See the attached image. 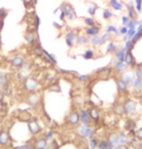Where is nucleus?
Segmentation results:
<instances>
[{
	"label": "nucleus",
	"instance_id": "nucleus-1",
	"mask_svg": "<svg viewBox=\"0 0 142 149\" xmlns=\"http://www.w3.org/2000/svg\"><path fill=\"white\" fill-rule=\"evenodd\" d=\"M23 87L27 92L33 93L39 87V82L34 77H28L23 80Z\"/></svg>",
	"mask_w": 142,
	"mask_h": 149
},
{
	"label": "nucleus",
	"instance_id": "nucleus-2",
	"mask_svg": "<svg viewBox=\"0 0 142 149\" xmlns=\"http://www.w3.org/2000/svg\"><path fill=\"white\" fill-rule=\"evenodd\" d=\"M24 40L29 47L33 48L39 41L38 39V32L35 30H28L27 32L24 34Z\"/></svg>",
	"mask_w": 142,
	"mask_h": 149
},
{
	"label": "nucleus",
	"instance_id": "nucleus-3",
	"mask_svg": "<svg viewBox=\"0 0 142 149\" xmlns=\"http://www.w3.org/2000/svg\"><path fill=\"white\" fill-rule=\"evenodd\" d=\"M25 57L21 54H16L14 57L11 58V61H10V65H11V68L13 69H20L22 67V65L25 62Z\"/></svg>",
	"mask_w": 142,
	"mask_h": 149
},
{
	"label": "nucleus",
	"instance_id": "nucleus-4",
	"mask_svg": "<svg viewBox=\"0 0 142 149\" xmlns=\"http://www.w3.org/2000/svg\"><path fill=\"white\" fill-rule=\"evenodd\" d=\"M112 71H113V68L111 67H102L100 68V69L94 71V73L99 75V77L106 79H108L110 75H111Z\"/></svg>",
	"mask_w": 142,
	"mask_h": 149
},
{
	"label": "nucleus",
	"instance_id": "nucleus-5",
	"mask_svg": "<svg viewBox=\"0 0 142 149\" xmlns=\"http://www.w3.org/2000/svg\"><path fill=\"white\" fill-rule=\"evenodd\" d=\"M136 102L133 101V100H128L124 105V112L128 115H131L133 114L136 111Z\"/></svg>",
	"mask_w": 142,
	"mask_h": 149
},
{
	"label": "nucleus",
	"instance_id": "nucleus-6",
	"mask_svg": "<svg viewBox=\"0 0 142 149\" xmlns=\"http://www.w3.org/2000/svg\"><path fill=\"white\" fill-rule=\"evenodd\" d=\"M101 33V25H94L92 27H86L84 29V34L88 37H95V36H99V34Z\"/></svg>",
	"mask_w": 142,
	"mask_h": 149
},
{
	"label": "nucleus",
	"instance_id": "nucleus-7",
	"mask_svg": "<svg viewBox=\"0 0 142 149\" xmlns=\"http://www.w3.org/2000/svg\"><path fill=\"white\" fill-rule=\"evenodd\" d=\"M112 68H113L114 72L117 73V74H123V73H125L128 70L129 66H127L124 62H121V61H115Z\"/></svg>",
	"mask_w": 142,
	"mask_h": 149
},
{
	"label": "nucleus",
	"instance_id": "nucleus-8",
	"mask_svg": "<svg viewBox=\"0 0 142 149\" xmlns=\"http://www.w3.org/2000/svg\"><path fill=\"white\" fill-rule=\"evenodd\" d=\"M124 63H125V64H126L127 66H129V67L131 66V67L134 68V69L138 67L137 63L135 62V59H134V57H133V53H131V52H127V53H126V57H125Z\"/></svg>",
	"mask_w": 142,
	"mask_h": 149
},
{
	"label": "nucleus",
	"instance_id": "nucleus-9",
	"mask_svg": "<svg viewBox=\"0 0 142 149\" xmlns=\"http://www.w3.org/2000/svg\"><path fill=\"white\" fill-rule=\"evenodd\" d=\"M90 41H91V39L84 34V35H77L75 40V43L77 46H86L89 45Z\"/></svg>",
	"mask_w": 142,
	"mask_h": 149
},
{
	"label": "nucleus",
	"instance_id": "nucleus-10",
	"mask_svg": "<svg viewBox=\"0 0 142 149\" xmlns=\"http://www.w3.org/2000/svg\"><path fill=\"white\" fill-rule=\"evenodd\" d=\"M126 53H127V51L125 50L124 47L119 48V50H117L114 53L115 61H121V62H124L125 57H126Z\"/></svg>",
	"mask_w": 142,
	"mask_h": 149
},
{
	"label": "nucleus",
	"instance_id": "nucleus-11",
	"mask_svg": "<svg viewBox=\"0 0 142 149\" xmlns=\"http://www.w3.org/2000/svg\"><path fill=\"white\" fill-rule=\"evenodd\" d=\"M134 77L133 75L131 74V73H126V74L122 75L121 79L125 80V82L128 85L129 88H131V87H133V80H134Z\"/></svg>",
	"mask_w": 142,
	"mask_h": 149
},
{
	"label": "nucleus",
	"instance_id": "nucleus-12",
	"mask_svg": "<svg viewBox=\"0 0 142 149\" xmlns=\"http://www.w3.org/2000/svg\"><path fill=\"white\" fill-rule=\"evenodd\" d=\"M116 84H117V88H118V91L120 93H126L127 91H128V85L125 82V80H123L120 77L116 80Z\"/></svg>",
	"mask_w": 142,
	"mask_h": 149
},
{
	"label": "nucleus",
	"instance_id": "nucleus-13",
	"mask_svg": "<svg viewBox=\"0 0 142 149\" xmlns=\"http://www.w3.org/2000/svg\"><path fill=\"white\" fill-rule=\"evenodd\" d=\"M109 6L115 11H122L124 9V4L118 0H109L108 1Z\"/></svg>",
	"mask_w": 142,
	"mask_h": 149
},
{
	"label": "nucleus",
	"instance_id": "nucleus-14",
	"mask_svg": "<svg viewBox=\"0 0 142 149\" xmlns=\"http://www.w3.org/2000/svg\"><path fill=\"white\" fill-rule=\"evenodd\" d=\"M10 84V75L6 73L0 72V87H4Z\"/></svg>",
	"mask_w": 142,
	"mask_h": 149
},
{
	"label": "nucleus",
	"instance_id": "nucleus-15",
	"mask_svg": "<svg viewBox=\"0 0 142 149\" xmlns=\"http://www.w3.org/2000/svg\"><path fill=\"white\" fill-rule=\"evenodd\" d=\"M33 54L37 56V57H43V55H44V48H42V46L39 41L33 47Z\"/></svg>",
	"mask_w": 142,
	"mask_h": 149
},
{
	"label": "nucleus",
	"instance_id": "nucleus-16",
	"mask_svg": "<svg viewBox=\"0 0 142 149\" xmlns=\"http://www.w3.org/2000/svg\"><path fill=\"white\" fill-rule=\"evenodd\" d=\"M79 119H80V114L78 113L77 111H73L72 113L70 114L69 116V122L72 125H75V124H77L78 122H79Z\"/></svg>",
	"mask_w": 142,
	"mask_h": 149
},
{
	"label": "nucleus",
	"instance_id": "nucleus-17",
	"mask_svg": "<svg viewBox=\"0 0 142 149\" xmlns=\"http://www.w3.org/2000/svg\"><path fill=\"white\" fill-rule=\"evenodd\" d=\"M80 118H81L82 123L84 124L85 126L89 125V123H90V116H89L88 111H86L85 109H82V111H80Z\"/></svg>",
	"mask_w": 142,
	"mask_h": 149
},
{
	"label": "nucleus",
	"instance_id": "nucleus-18",
	"mask_svg": "<svg viewBox=\"0 0 142 149\" xmlns=\"http://www.w3.org/2000/svg\"><path fill=\"white\" fill-rule=\"evenodd\" d=\"M27 102H28V104L30 105V106L35 107V106H37V105L39 104V102H40V98H39L38 95H36V94H31L30 96L28 97Z\"/></svg>",
	"mask_w": 142,
	"mask_h": 149
},
{
	"label": "nucleus",
	"instance_id": "nucleus-19",
	"mask_svg": "<svg viewBox=\"0 0 142 149\" xmlns=\"http://www.w3.org/2000/svg\"><path fill=\"white\" fill-rule=\"evenodd\" d=\"M79 133H80V135L83 136L90 138V136H92L93 133H94V131L91 130V129H89V128H87V127H80V128H79Z\"/></svg>",
	"mask_w": 142,
	"mask_h": 149
},
{
	"label": "nucleus",
	"instance_id": "nucleus-20",
	"mask_svg": "<svg viewBox=\"0 0 142 149\" xmlns=\"http://www.w3.org/2000/svg\"><path fill=\"white\" fill-rule=\"evenodd\" d=\"M82 57H83V59L84 60H91L95 57V51L93 50H91V48L86 50H85V52L83 53Z\"/></svg>",
	"mask_w": 142,
	"mask_h": 149
},
{
	"label": "nucleus",
	"instance_id": "nucleus-21",
	"mask_svg": "<svg viewBox=\"0 0 142 149\" xmlns=\"http://www.w3.org/2000/svg\"><path fill=\"white\" fill-rule=\"evenodd\" d=\"M106 32L107 33H113L115 34V36H119V35H121V33H120V31H119V29L116 27V26H114V25H107L106 27Z\"/></svg>",
	"mask_w": 142,
	"mask_h": 149
},
{
	"label": "nucleus",
	"instance_id": "nucleus-22",
	"mask_svg": "<svg viewBox=\"0 0 142 149\" xmlns=\"http://www.w3.org/2000/svg\"><path fill=\"white\" fill-rule=\"evenodd\" d=\"M89 116H90V118L92 119V120H94V121H98V119H99V111H98V109H95V107H93V109H91L89 111Z\"/></svg>",
	"mask_w": 142,
	"mask_h": 149
},
{
	"label": "nucleus",
	"instance_id": "nucleus-23",
	"mask_svg": "<svg viewBox=\"0 0 142 149\" xmlns=\"http://www.w3.org/2000/svg\"><path fill=\"white\" fill-rule=\"evenodd\" d=\"M118 50V47L114 42H109L106 47V53H115V51Z\"/></svg>",
	"mask_w": 142,
	"mask_h": 149
},
{
	"label": "nucleus",
	"instance_id": "nucleus-24",
	"mask_svg": "<svg viewBox=\"0 0 142 149\" xmlns=\"http://www.w3.org/2000/svg\"><path fill=\"white\" fill-rule=\"evenodd\" d=\"M90 44L95 48H98L102 45V41H101V37L100 36H95V37L91 38V41H90Z\"/></svg>",
	"mask_w": 142,
	"mask_h": 149
},
{
	"label": "nucleus",
	"instance_id": "nucleus-25",
	"mask_svg": "<svg viewBox=\"0 0 142 149\" xmlns=\"http://www.w3.org/2000/svg\"><path fill=\"white\" fill-rule=\"evenodd\" d=\"M128 17L131 19V21H135V19H137L138 13L136 12L135 8L129 9V10H128Z\"/></svg>",
	"mask_w": 142,
	"mask_h": 149
},
{
	"label": "nucleus",
	"instance_id": "nucleus-26",
	"mask_svg": "<svg viewBox=\"0 0 142 149\" xmlns=\"http://www.w3.org/2000/svg\"><path fill=\"white\" fill-rule=\"evenodd\" d=\"M29 128H30V131L32 132L33 134H37L39 131H40V126L38 125L36 121H32L29 123Z\"/></svg>",
	"mask_w": 142,
	"mask_h": 149
},
{
	"label": "nucleus",
	"instance_id": "nucleus-27",
	"mask_svg": "<svg viewBox=\"0 0 142 149\" xmlns=\"http://www.w3.org/2000/svg\"><path fill=\"white\" fill-rule=\"evenodd\" d=\"M83 21H84V24L87 26V27H92V26L96 25V21H95L93 18H84L83 19Z\"/></svg>",
	"mask_w": 142,
	"mask_h": 149
},
{
	"label": "nucleus",
	"instance_id": "nucleus-28",
	"mask_svg": "<svg viewBox=\"0 0 142 149\" xmlns=\"http://www.w3.org/2000/svg\"><path fill=\"white\" fill-rule=\"evenodd\" d=\"M133 88H135L137 91H140V90L142 89V79H137V77H134Z\"/></svg>",
	"mask_w": 142,
	"mask_h": 149
},
{
	"label": "nucleus",
	"instance_id": "nucleus-29",
	"mask_svg": "<svg viewBox=\"0 0 142 149\" xmlns=\"http://www.w3.org/2000/svg\"><path fill=\"white\" fill-rule=\"evenodd\" d=\"M133 47H134V44L131 42V39L127 41V42H125L124 48H125V50H126L127 52H131V51L133 50Z\"/></svg>",
	"mask_w": 142,
	"mask_h": 149
},
{
	"label": "nucleus",
	"instance_id": "nucleus-30",
	"mask_svg": "<svg viewBox=\"0 0 142 149\" xmlns=\"http://www.w3.org/2000/svg\"><path fill=\"white\" fill-rule=\"evenodd\" d=\"M77 32H75V30H69L68 31L67 33H66V35H65V39H70V40H73V41H75V38H77Z\"/></svg>",
	"mask_w": 142,
	"mask_h": 149
},
{
	"label": "nucleus",
	"instance_id": "nucleus-31",
	"mask_svg": "<svg viewBox=\"0 0 142 149\" xmlns=\"http://www.w3.org/2000/svg\"><path fill=\"white\" fill-rule=\"evenodd\" d=\"M97 10H98V6L96 4H91L89 7H88L87 11H88V14L90 15V16H95L97 13Z\"/></svg>",
	"mask_w": 142,
	"mask_h": 149
},
{
	"label": "nucleus",
	"instance_id": "nucleus-32",
	"mask_svg": "<svg viewBox=\"0 0 142 149\" xmlns=\"http://www.w3.org/2000/svg\"><path fill=\"white\" fill-rule=\"evenodd\" d=\"M114 17V14L110 10H104L102 11V19H110Z\"/></svg>",
	"mask_w": 142,
	"mask_h": 149
},
{
	"label": "nucleus",
	"instance_id": "nucleus-33",
	"mask_svg": "<svg viewBox=\"0 0 142 149\" xmlns=\"http://www.w3.org/2000/svg\"><path fill=\"white\" fill-rule=\"evenodd\" d=\"M111 33H107L106 32L104 34H102V36H101V41H102V44H106L107 42H109L111 40Z\"/></svg>",
	"mask_w": 142,
	"mask_h": 149
},
{
	"label": "nucleus",
	"instance_id": "nucleus-34",
	"mask_svg": "<svg viewBox=\"0 0 142 149\" xmlns=\"http://www.w3.org/2000/svg\"><path fill=\"white\" fill-rule=\"evenodd\" d=\"M2 92H3L4 95H6V96H11L12 93H13V89H12V87L9 85H6V86L2 87Z\"/></svg>",
	"mask_w": 142,
	"mask_h": 149
},
{
	"label": "nucleus",
	"instance_id": "nucleus-35",
	"mask_svg": "<svg viewBox=\"0 0 142 149\" xmlns=\"http://www.w3.org/2000/svg\"><path fill=\"white\" fill-rule=\"evenodd\" d=\"M141 37H142V33H141V32H136V33L133 36V37L131 38V42H133V43L134 44V45H135V44L137 43L138 41L141 39Z\"/></svg>",
	"mask_w": 142,
	"mask_h": 149
},
{
	"label": "nucleus",
	"instance_id": "nucleus-36",
	"mask_svg": "<svg viewBox=\"0 0 142 149\" xmlns=\"http://www.w3.org/2000/svg\"><path fill=\"white\" fill-rule=\"evenodd\" d=\"M34 18H35V19H34L33 21L35 23V31H36V32H38L39 26H40V24H41V21H40V18H39V16L36 13H34Z\"/></svg>",
	"mask_w": 142,
	"mask_h": 149
},
{
	"label": "nucleus",
	"instance_id": "nucleus-37",
	"mask_svg": "<svg viewBox=\"0 0 142 149\" xmlns=\"http://www.w3.org/2000/svg\"><path fill=\"white\" fill-rule=\"evenodd\" d=\"M115 113H117L118 115H121V114L125 113L124 112V105H117L114 109Z\"/></svg>",
	"mask_w": 142,
	"mask_h": 149
},
{
	"label": "nucleus",
	"instance_id": "nucleus-38",
	"mask_svg": "<svg viewBox=\"0 0 142 149\" xmlns=\"http://www.w3.org/2000/svg\"><path fill=\"white\" fill-rule=\"evenodd\" d=\"M134 3H135V10L136 12L139 14L142 12V0H134Z\"/></svg>",
	"mask_w": 142,
	"mask_h": 149
},
{
	"label": "nucleus",
	"instance_id": "nucleus-39",
	"mask_svg": "<svg viewBox=\"0 0 142 149\" xmlns=\"http://www.w3.org/2000/svg\"><path fill=\"white\" fill-rule=\"evenodd\" d=\"M89 79H90L89 75H77V79L79 80L80 82H85V81H87Z\"/></svg>",
	"mask_w": 142,
	"mask_h": 149
},
{
	"label": "nucleus",
	"instance_id": "nucleus-40",
	"mask_svg": "<svg viewBox=\"0 0 142 149\" xmlns=\"http://www.w3.org/2000/svg\"><path fill=\"white\" fill-rule=\"evenodd\" d=\"M134 77H137V79H142V69L140 67L134 69Z\"/></svg>",
	"mask_w": 142,
	"mask_h": 149
},
{
	"label": "nucleus",
	"instance_id": "nucleus-41",
	"mask_svg": "<svg viewBox=\"0 0 142 149\" xmlns=\"http://www.w3.org/2000/svg\"><path fill=\"white\" fill-rule=\"evenodd\" d=\"M7 141H8V136L5 133L0 134V142H1L2 144H6Z\"/></svg>",
	"mask_w": 142,
	"mask_h": 149
},
{
	"label": "nucleus",
	"instance_id": "nucleus-42",
	"mask_svg": "<svg viewBox=\"0 0 142 149\" xmlns=\"http://www.w3.org/2000/svg\"><path fill=\"white\" fill-rule=\"evenodd\" d=\"M48 90H50V91H52V92H59L60 91V87L59 85H56V84H52L51 86H50L48 88Z\"/></svg>",
	"mask_w": 142,
	"mask_h": 149
},
{
	"label": "nucleus",
	"instance_id": "nucleus-43",
	"mask_svg": "<svg viewBox=\"0 0 142 149\" xmlns=\"http://www.w3.org/2000/svg\"><path fill=\"white\" fill-rule=\"evenodd\" d=\"M128 30H129V27L127 25H123L119 28V31H120V33H121V35H126V34L128 33Z\"/></svg>",
	"mask_w": 142,
	"mask_h": 149
},
{
	"label": "nucleus",
	"instance_id": "nucleus-44",
	"mask_svg": "<svg viewBox=\"0 0 142 149\" xmlns=\"http://www.w3.org/2000/svg\"><path fill=\"white\" fill-rule=\"evenodd\" d=\"M131 21V19H129L128 16H123V17H122V23H123V25H128V23Z\"/></svg>",
	"mask_w": 142,
	"mask_h": 149
},
{
	"label": "nucleus",
	"instance_id": "nucleus-45",
	"mask_svg": "<svg viewBox=\"0 0 142 149\" xmlns=\"http://www.w3.org/2000/svg\"><path fill=\"white\" fill-rule=\"evenodd\" d=\"M46 146V140H41L37 142V147L39 149H43Z\"/></svg>",
	"mask_w": 142,
	"mask_h": 149
},
{
	"label": "nucleus",
	"instance_id": "nucleus-46",
	"mask_svg": "<svg viewBox=\"0 0 142 149\" xmlns=\"http://www.w3.org/2000/svg\"><path fill=\"white\" fill-rule=\"evenodd\" d=\"M135 33H136V28H129V30H128V33H127V35H128L129 38H131Z\"/></svg>",
	"mask_w": 142,
	"mask_h": 149
},
{
	"label": "nucleus",
	"instance_id": "nucleus-47",
	"mask_svg": "<svg viewBox=\"0 0 142 149\" xmlns=\"http://www.w3.org/2000/svg\"><path fill=\"white\" fill-rule=\"evenodd\" d=\"M22 1H23V4H24V6H25V8H29L32 4L34 5L33 0H22Z\"/></svg>",
	"mask_w": 142,
	"mask_h": 149
},
{
	"label": "nucleus",
	"instance_id": "nucleus-48",
	"mask_svg": "<svg viewBox=\"0 0 142 149\" xmlns=\"http://www.w3.org/2000/svg\"><path fill=\"white\" fill-rule=\"evenodd\" d=\"M7 11L3 8H0V19H4L5 17L7 16Z\"/></svg>",
	"mask_w": 142,
	"mask_h": 149
},
{
	"label": "nucleus",
	"instance_id": "nucleus-49",
	"mask_svg": "<svg viewBox=\"0 0 142 149\" xmlns=\"http://www.w3.org/2000/svg\"><path fill=\"white\" fill-rule=\"evenodd\" d=\"M65 41H66V44H67V46L69 48H73V46H75V41H73V40H70V39H65Z\"/></svg>",
	"mask_w": 142,
	"mask_h": 149
},
{
	"label": "nucleus",
	"instance_id": "nucleus-50",
	"mask_svg": "<svg viewBox=\"0 0 142 149\" xmlns=\"http://www.w3.org/2000/svg\"><path fill=\"white\" fill-rule=\"evenodd\" d=\"M60 17H59V19H60V21H64V19H66V17H67V16H66V12L64 11V10H63V9H61L60 10Z\"/></svg>",
	"mask_w": 142,
	"mask_h": 149
},
{
	"label": "nucleus",
	"instance_id": "nucleus-51",
	"mask_svg": "<svg viewBox=\"0 0 142 149\" xmlns=\"http://www.w3.org/2000/svg\"><path fill=\"white\" fill-rule=\"evenodd\" d=\"M128 26L129 28H136V23L135 21H131L129 23H128Z\"/></svg>",
	"mask_w": 142,
	"mask_h": 149
},
{
	"label": "nucleus",
	"instance_id": "nucleus-52",
	"mask_svg": "<svg viewBox=\"0 0 142 149\" xmlns=\"http://www.w3.org/2000/svg\"><path fill=\"white\" fill-rule=\"evenodd\" d=\"M126 8L127 9H133L134 8V6H133V1H129V2H127L126 3Z\"/></svg>",
	"mask_w": 142,
	"mask_h": 149
},
{
	"label": "nucleus",
	"instance_id": "nucleus-53",
	"mask_svg": "<svg viewBox=\"0 0 142 149\" xmlns=\"http://www.w3.org/2000/svg\"><path fill=\"white\" fill-rule=\"evenodd\" d=\"M67 19H69V21H73V19H75V12H72L71 14H69L67 16Z\"/></svg>",
	"mask_w": 142,
	"mask_h": 149
},
{
	"label": "nucleus",
	"instance_id": "nucleus-54",
	"mask_svg": "<svg viewBox=\"0 0 142 149\" xmlns=\"http://www.w3.org/2000/svg\"><path fill=\"white\" fill-rule=\"evenodd\" d=\"M91 148H95L97 146V140H91Z\"/></svg>",
	"mask_w": 142,
	"mask_h": 149
},
{
	"label": "nucleus",
	"instance_id": "nucleus-55",
	"mask_svg": "<svg viewBox=\"0 0 142 149\" xmlns=\"http://www.w3.org/2000/svg\"><path fill=\"white\" fill-rule=\"evenodd\" d=\"M136 136H137L139 138H142V128L139 129V130L136 132Z\"/></svg>",
	"mask_w": 142,
	"mask_h": 149
},
{
	"label": "nucleus",
	"instance_id": "nucleus-56",
	"mask_svg": "<svg viewBox=\"0 0 142 149\" xmlns=\"http://www.w3.org/2000/svg\"><path fill=\"white\" fill-rule=\"evenodd\" d=\"M123 36H124V37H123V41H124V42H127V41H128V40H129V39H131V38L129 37L128 35H127V34H126V35H123Z\"/></svg>",
	"mask_w": 142,
	"mask_h": 149
},
{
	"label": "nucleus",
	"instance_id": "nucleus-57",
	"mask_svg": "<svg viewBox=\"0 0 142 149\" xmlns=\"http://www.w3.org/2000/svg\"><path fill=\"white\" fill-rule=\"evenodd\" d=\"M3 97H4V94H3V92L0 90V103L2 102V100H3Z\"/></svg>",
	"mask_w": 142,
	"mask_h": 149
},
{
	"label": "nucleus",
	"instance_id": "nucleus-58",
	"mask_svg": "<svg viewBox=\"0 0 142 149\" xmlns=\"http://www.w3.org/2000/svg\"><path fill=\"white\" fill-rule=\"evenodd\" d=\"M46 135H48V136H46V138H50L51 136H52V134H51V132H50V133H48Z\"/></svg>",
	"mask_w": 142,
	"mask_h": 149
},
{
	"label": "nucleus",
	"instance_id": "nucleus-59",
	"mask_svg": "<svg viewBox=\"0 0 142 149\" xmlns=\"http://www.w3.org/2000/svg\"><path fill=\"white\" fill-rule=\"evenodd\" d=\"M117 149H128V148H127L126 146H123V145H122V146H119V147L117 148Z\"/></svg>",
	"mask_w": 142,
	"mask_h": 149
},
{
	"label": "nucleus",
	"instance_id": "nucleus-60",
	"mask_svg": "<svg viewBox=\"0 0 142 149\" xmlns=\"http://www.w3.org/2000/svg\"><path fill=\"white\" fill-rule=\"evenodd\" d=\"M138 65V67H139V66H142V63H139V64H137Z\"/></svg>",
	"mask_w": 142,
	"mask_h": 149
},
{
	"label": "nucleus",
	"instance_id": "nucleus-61",
	"mask_svg": "<svg viewBox=\"0 0 142 149\" xmlns=\"http://www.w3.org/2000/svg\"><path fill=\"white\" fill-rule=\"evenodd\" d=\"M100 149H107V148H104V147H100Z\"/></svg>",
	"mask_w": 142,
	"mask_h": 149
},
{
	"label": "nucleus",
	"instance_id": "nucleus-62",
	"mask_svg": "<svg viewBox=\"0 0 142 149\" xmlns=\"http://www.w3.org/2000/svg\"><path fill=\"white\" fill-rule=\"evenodd\" d=\"M141 23H142V19H141Z\"/></svg>",
	"mask_w": 142,
	"mask_h": 149
}]
</instances>
